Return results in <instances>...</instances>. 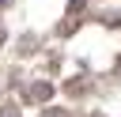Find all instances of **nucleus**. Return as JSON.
<instances>
[{
	"label": "nucleus",
	"mask_w": 121,
	"mask_h": 117,
	"mask_svg": "<svg viewBox=\"0 0 121 117\" xmlns=\"http://www.w3.org/2000/svg\"><path fill=\"white\" fill-rule=\"evenodd\" d=\"M0 4H4V0H0Z\"/></svg>",
	"instance_id": "nucleus-1"
}]
</instances>
